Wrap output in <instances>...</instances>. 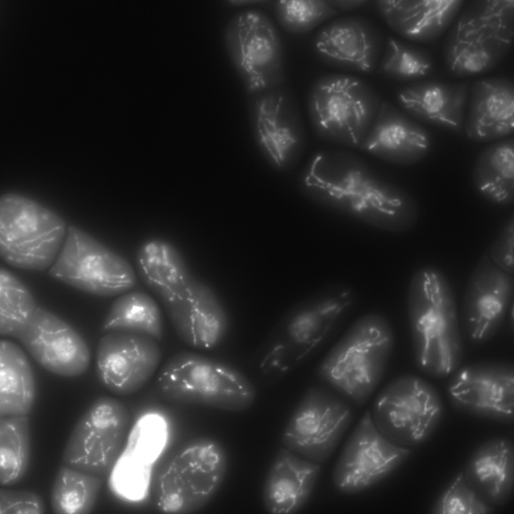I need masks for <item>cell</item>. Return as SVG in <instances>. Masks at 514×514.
Segmentation results:
<instances>
[{"instance_id": "cell-27", "label": "cell", "mask_w": 514, "mask_h": 514, "mask_svg": "<svg viewBox=\"0 0 514 514\" xmlns=\"http://www.w3.org/2000/svg\"><path fill=\"white\" fill-rule=\"evenodd\" d=\"M462 3L458 0H378L375 5L394 32L405 39L422 42L441 35Z\"/></svg>"}, {"instance_id": "cell-20", "label": "cell", "mask_w": 514, "mask_h": 514, "mask_svg": "<svg viewBox=\"0 0 514 514\" xmlns=\"http://www.w3.org/2000/svg\"><path fill=\"white\" fill-rule=\"evenodd\" d=\"M447 387L457 404L474 411L511 416L514 410V366L506 361H481L456 370Z\"/></svg>"}, {"instance_id": "cell-23", "label": "cell", "mask_w": 514, "mask_h": 514, "mask_svg": "<svg viewBox=\"0 0 514 514\" xmlns=\"http://www.w3.org/2000/svg\"><path fill=\"white\" fill-rule=\"evenodd\" d=\"M166 313L179 337L194 348L216 347L228 331L225 310L211 290L196 278L186 298Z\"/></svg>"}, {"instance_id": "cell-40", "label": "cell", "mask_w": 514, "mask_h": 514, "mask_svg": "<svg viewBox=\"0 0 514 514\" xmlns=\"http://www.w3.org/2000/svg\"><path fill=\"white\" fill-rule=\"evenodd\" d=\"M45 506L42 497L28 490L0 489V514H43Z\"/></svg>"}, {"instance_id": "cell-25", "label": "cell", "mask_w": 514, "mask_h": 514, "mask_svg": "<svg viewBox=\"0 0 514 514\" xmlns=\"http://www.w3.org/2000/svg\"><path fill=\"white\" fill-rule=\"evenodd\" d=\"M320 471L319 464L281 448L264 486L263 500L266 511L272 514L298 512L309 499Z\"/></svg>"}, {"instance_id": "cell-17", "label": "cell", "mask_w": 514, "mask_h": 514, "mask_svg": "<svg viewBox=\"0 0 514 514\" xmlns=\"http://www.w3.org/2000/svg\"><path fill=\"white\" fill-rule=\"evenodd\" d=\"M514 274L496 266L484 254L468 281L462 303L463 331L472 341L483 342L497 332L513 306Z\"/></svg>"}, {"instance_id": "cell-4", "label": "cell", "mask_w": 514, "mask_h": 514, "mask_svg": "<svg viewBox=\"0 0 514 514\" xmlns=\"http://www.w3.org/2000/svg\"><path fill=\"white\" fill-rule=\"evenodd\" d=\"M355 290L334 282L289 312L261 347L271 362L287 372L322 348L354 310Z\"/></svg>"}, {"instance_id": "cell-39", "label": "cell", "mask_w": 514, "mask_h": 514, "mask_svg": "<svg viewBox=\"0 0 514 514\" xmlns=\"http://www.w3.org/2000/svg\"><path fill=\"white\" fill-rule=\"evenodd\" d=\"M435 510L442 514H481L490 512L491 508L461 472L442 495Z\"/></svg>"}, {"instance_id": "cell-24", "label": "cell", "mask_w": 514, "mask_h": 514, "mask_svg": "<svg viewBox=\"0 0 514 514\" xmlns=\"http://www.w3.org/2000/svg\"><path fill=\"white\" fill-rule=\"evenodd\" d=\"M469 139L485 142L504 138L514 132V87L499 77L482 79L470 90L465 123Z\"/></svg>"}, {"instance_id": "cell-13", "label": "cell", "mask_w": 514, "mask_h": 514, "mask_svg": "<svg viewBox=\"0 0 514 514\" xmlns=\"http://www.w3.org/2000/svg\"><path fill=\"white\" fill-rule=\"evenodd\" d=\"M347 403L327 388L305 392L282 435L285 447L318 464L326 462L351 423Z\"/></svg>"}, {"instance_id": "cell-26", "label": "cell", "mask_w": 514, "mask_h": 514, "mask_svg": "<svg viewBox=\"0 0 514 514\" xmlns=\"http://www.w3.org/2000/svg\"><path fill=\"white\" fill-rule=\"evenodd\" d=\"M468 93L466 84L417 82L401 88L397 101L412 118L460 132Z\"/></svg>"}, {"instance_id": "cell-36", "label": "cell", "mask_w": 514, "mask_h": 514, "mask_svg": "<svg viewBox=\"0 0 514 514\" xmlns=\"http://www.w3.org/2000/svg\"><path fill=\"white\" fill-rule=\"evenodd\" d=\"M38 308L26 286L12 273L0 270V334L19 339Z\"/></svg>"}, {"instance_id": "cell-12", "label": "cell", "mask_w": 514, "mask_h": 514, "mask_svg": "<svg viewBox=\"0 0 514 514\" xmlns=\"http://www.w3.org/2000/svg\"><path fill=\"white\" fill-rule=\"evenodd\" d=\"M131 412L109 396L95 400L73 428L65 447L63 463L105 478L120 455L131 421Z\"/></svg>"}, {"instance_id": "cell-28", "label": "cell", "mask_w": 514, "mask_h": 514, "mask_svg": "<svg viewBox=\"0 0 514 514\" xmlns=\"http://www.w3.org/2000/svg\"><path fill=\"white\" fill-rule=\"evenodd\" d=\"M513 446L498 439L482 446L473 454L465 476L484 502L502 501L509 493L513 481Z\"/></svg>"}, {"instance_id": "cell-41", "label": "cell", "mask_w": 514, "mask_h": 514, "mask_svg": "<svg viewBox=\"0 0 514 514\" xmlns=\"http://www.w3.org/2000/svg\"><path fill=\"white\" fill-rule=\"evenodd\" d=\"M514 216H510L498 237L493 241L487 255L502 270L514 274Z\"/></svg>"}, {"instance_id": "cell-29", "label": "cell", "mask_w": 514, "mask_h": 514, "mask_svg": "<svg viewBox=\"0 0 514 514\" xmlns=\"http://www.w3.org/2000/svg\"><path fill=\"white\" fill-rule=\"evenodd\" d=\"M256 117L262 143L278 164L297 142L295 135L285 126L282 118L296 105L293 93L285 84L247 95Z\"/></svg>"}, {"instance_id": "cell-32", "label": "cell", "mask_w": 514, "mask_h": 514, "mask_svg": "<svg viewBox=\"0 0 514 514\" xmlns=\"http://www.w3.org/2000/svg\"><path fill=\"white\" fill-rule=\"evenodd\" d=\"M163 320L156 301L147 293L131 290L112 303L102 326V331L126 332L162 339Z\"/></svg>"}, {"instance_id": "cell-38", "label": "cell", "mask_w": 514, "mask_h": 514, "mask_svg": "<svg viewBox=\"0 0 514 514\" xmlns=\"http://www.w3.org/2000/svg\"><path fill=\"white\" fill-rule=\"evenodd\" d=\"M339 12L326 0H279L274 6L279 25L295 34L308 33Z\"/></svg>"}, {"instance_id": "cell-6", "label": "cell", "mask_w": 514, "mask_h": 514, "mask_svg": "<svg viewBox=\"0 0 514 514\" xmlns=\"http://www.w3.org/2000/svg\"><path fill=\"white\" fill-rule=\"evenodd\" d=\"M227 457L222 445L207 437L187 442L163 469L153 486L158 509L188 514L204 508L224 479Z\"/></svg>"}, {"instance_id": "cell-31", "label": "cell", "mask_w": 514, "mask_h": 514, "mask_svg": "<svg viewBox=\"0 0 514 514\" xmlns=\"http://www.w3.org/2000/svg\"><path fill=\"white\" fill-rule=\"evenodd\" d=\"M472 180L479 193L501 205L514 201V139L509 137L485 148L478 156Z\"/></svg>"}, {"instance_id": "cell-22", "label": "cell", "mask_w": 514, "mask_h": 514, "mask_svg": "<svg viewBox=\"0 0 514 514\" xmlns=\"http://www.w3.org/2000/svg\"><path fill=\"white\" fill-rule=\"evenodd\" d=\"M139 276L158 298L165 311L188 296L195 279L179 249L161 238L147 240L136 255Z\"/></svg>"}, {"instance_id": "cell-19", "label": "cell", "mask_w": 514, "mask_h": 514, "mask_svg": "<svg viewBox=\"0 0 514 514\" xmlns=\"http://www.w3.org/2000/svg\"><path fill=\"white\" fill-rule=\"evenodd\" d=\"M383 45L379 28L359 16L337 18L321 29L314 40L315 53L331 67L360 72L372 71Z\"/></svg>"}, {"instance_id": "cell-15", "label": "cell", "mask_w": 514, "mask_h": 514, "mask_svg": "<svg viewBox=\"0 0 514 514\" xmlns=\"http://www.w3.org/2000/svg\"><path fill=\"white\" fill-rule=\"evenodd\" d=\"M410 450L384 436L366 412L347 441L335 465L332 479L345 494L363 491L392 473Z\"/></svg>"}, {"instance_id": "cell-34", "label": "cell", "mask_w": 514, "mask_h": 514, "mask_svg": "<svg viewBox=\"0 0 514 514\" xmlns=\"http://www.w3.org/2000/svg\"><path fill=\"white\" fill-rule=\"evenodd\" d=\"M104 478L65 464L57 472L50 494L53 512L88 514L92 510Z\"/></svg>"}, {"instance_id": "cell-42", "label": "cell", "mask_w": 514, "mask_h": 514, "mask_svg": "<svg viewBox=\"0 0 514 514\" xmlns=\"http://www.w3.org/2000/svg\"><path fill=\"white\" fill-rule=\"evenodd\" d=\"M328 3L340 12L349 11L357 9L368 2L366 0H329Z\"/></svg>"}, {"instance_id": "cell-7", "label": "cell", "mask_w": 514, "mask_h": 514, "mask_svg": "<svg viewBox=\"0 0 514 514\" xmlns=\"http://www.w3.org/2000/svg\"><path fill=\"white\" fill-rule=\"evenodd\" d=\"M381 102L378 94L362 79L349 74L328 73L312 85L308 108L315 131L322 139L359 147Z\"/></svg>"}, {"instance_id": "cell-2", "label": "cell", "mask_w": 514, "mask_h": 514, "mask_svg": "<svg viewBox=\"0 0 514 514\" xmlns=\"http://www.w3.org/2000/svg\"><path fill=\"white\" fill-rule=\"evenodd\" d=\"M408 311L416 363L425 373L445 377L459 366L463 346L456 300L445 275L433 267L413 275Z\"/></svg>"}, {"instance_id": "cell-35", "label": "cell", "mask_w": 514, "mask_h": 514, "mask_svg": "<svg viewBox=\"0 0 514 514\" xmlns=\"http://www.w3.org/2000/svg\"><path fill=\"white\" fill-rule=\"evenodd\" d=\"M27 416L0 417V484L10 486L25 475L30 456Z\"/></svg>"}, {"instance_id": "cell-11", "label": "cell", "mask_w": 514, "mask_h": 514, "mask_svg": "<svg viewBox=\"0 0 514 514\" xmlns=\"http://www.w3.org/2000/svg\"><path fill=\"white\" fill-rule=\"evenodd\" d=\"M50 275L81 291L110 297L131 291L135 271L124 257L71 225Z\"/></svg>"}, {"instance_id": "cell-30", "label": "cell", "mask_w": 514, "mask_h": 514, "mask_svg": "<svg viewBox=\"0 0 514 514\" xmlns=\"http://www.w3.org/2000/svg\"><path fill=\"white\" fill-rule=\"evenodd\" d=\"M35 398V385L29 361L11 341H0V417L27 416Z\"/></svg>"}, {"instance_id": "cell-1", "label": "cell", "mask_w": 514, "mask_h": 514, "mask_svg": "<svg viewBox=\"0 0 514 514\" xmlns=\"http://www.w3.org/2000/svg\"><path fill=\"white\" fill-rule=\"evenodd\" d=\"M304 182L322 207L377 229L403 232L418 219L417 203L409 193L348 151L319 152L312 160Z\"/></svg>"}, {"instance_id": "cell-10", "label": "cell", "mask_w": 514, "mask_h": 514, "mask_svg": "<svg viewBox=\"0 0 514 514\" xmlns=\"http://www.w3.org/2000/svg\"><path fill=\"white\" fill-rule=\"evenodd\" d=\"M223 40L247 95L285 84L279 31L264 11L247 8L228 22Z\"/></svg>"}, {"instance_id": "cell-18", "label": "cell", "mask_w": 514, "mask_h": 514, "mask_svg": "<svg viewBox=\"0 0 514 514\" xmlns=\"http://www.w3.org/2000/svg\"><path fill=\"white\" fill-rule=\"evenodd\" d=\"M43 367L67 377L86 371L90 361L88 347L81 336L54 314L38 308L18 339Z\"/></svg>"}, {"instance_id": "cell-16", "label": "cell", "mask_w": 514, "mask_h": 514, "mask_svg": "<svg viewBox=\"0 0 514 514\" xmlns=\"http://www.w3.org/2000/svg\"><path fill=\"white\" fill-rule=\"evenodd\" d=\"M161 359L157 341L149 336L126 332L105 333L97 346V375L113 395H132L148 382Z\"/></svg>"}, {"instance_id": "cell-3", "label": "cell", "mask_w": 514, "mask_h": 514, "mask_svg": "<svg viewBox=\"0 0 514 514\" xmlns=\"http://www.w3.org/2000/svg\"><path fill=\"white\" fill-rule=\"evenodd\" d=\"M394 344L388 319L379 313L364 314L323 358L318 376L338 394L361 406L380 382Z\"/></svg>"}, {"instance_id": "cell-8", "label": "cell", "mask_w": 514, "mask_h": 514, "mask_svg": "<svg viewBox=\"0 0 514 514\" xmlns=\"http://www.w3.org/2000/svg\"><path fill=\"white\" fill-rule=\"evenodd\" d=\"M513 0L474 1L461 14L446 42L450 70L458 76L488 71L506 55L513 38Z\"/></svg>"}, {"instance_id": "cell-14", "label": "cell", "mask_w": 514, "mask_h": 514, "mask_svg": "<svg viewBox=\"0 0 514 514\" xmlns=\"http://www.w3.org/2000/svg\"><path fill=\"white\" fill-rule=\"evenodd\" d=\"M435 388L416 375L399 376L377 396L371 416L378 430L394 443L405 447L425 437L441 411Z\"/></svg>"}, {"instance_id": "cell-21", "label": "cell", "mask_w": 514, "mask_h": 514, "mask_svg": "<svg viewBox=\"0 0 514 514\" xmlns=\"http://www.w3.org/2000/svg\"><path fill=\"white\" fill-rule=\"evenodd\" d=\"M428 132L393 104L382 101L359 148L386 162L411 165L422 159L430 147Z\"/></svg>"}, {"instance_id": "cell-9", "label": "cell", "mask_w": 514, "mask_h": 514, "mask_svg": "<svg viewBox=\"0 0 514 514\" xmlns=\"http://www.w3.org/2000/svg\"><path fill=\"white\" fill-rule=\"evenodd\" d=\"M66 225L57 214L14 193L0 199V254L8 264L42 271L56 260L65 240Z\"/></svg>"}, {"instance_id": "cell-33", "label": "cell", "mask_w": 514, "mask_h": 514, "mask_svg": "<svg viewBox=\"0 0 514 514\" xmlns=\"http://www.w3.org/2000/svg\"><path fill=\"white\" fill-rule=\"evenodd\" d=\"M162 415L151 410L144 414L131 430L118 461L135 473L151 475L153 464L165 445L167 431Z\"/></svg>"}, {"instance_id": "cell-5", "label": "cell", "mask_w": 514, "mask_h": 514, "mask_svg": "<svg viewBox=\"0 0 514 514\" xmlns=\"http://www.w3.org/2000/svg\"><path fill=\"white\" fill-rule=\"evenodd\" d=\"M161 398L177 404H196L239 412L254 402L252 382L237 369L190 351L178 353L161 369L155 385Z\"/></svg>"}, {"instance_id": "cell-37", "label": "cell", "mask_w": 514, "mask_h": 514, "mask_svg": "<svg viewBox=\"0 0 514 514\" xmlns=\"http://www.w3.org/2000/svg\"><path fill=\"white\" fill-rule=\"evenodd\" d=\"M429 55L422 49L393 37L387 38L378 72L401 81L427 75L432 68Z\"/></svg>"}]
</instances>
